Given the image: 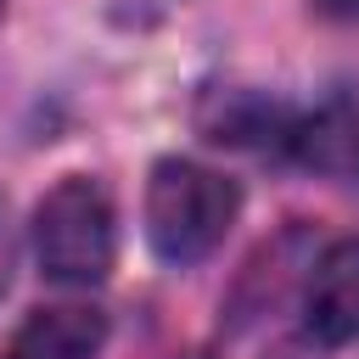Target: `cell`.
I'll list each match as a JSON object with an SVG mask.
<instances>
[{"mask_svg": "<svg viewBox=\"0 0 359 359\" xmlns=\"http://www.w3.org/2000/svg\"><path fill=\"white\" fill-rule=\"evenodd\" d=\"M241 191L208 163L191 157H157L146 174V241L163 264L185 269L202 264L236 224Z\"/></svg>", "mask_w": 359, "mask_h": 359, "instance_id": "6da1fadb", "label": "cell"}, {"mask_svg": "<svg viewBox=\"0 0 359 359\" xmlns=\"http://www.w3.org/2000/svg\"><path fill=\"white\" fill-rule=\"evenodd\" d=\"M28 241H34V258H39L45 280H56V286H95V280H107L112 258H118V219H112L107 191L90 174L56 180L39 196V208H34Z\"/></svg>", "mask_w": 359, "mask_h": 359, "instance_id": "7a4b0ae2", "label": "cell"}, {"mask_svg": "<svg viewBox=\"0 0 359 359\" xmlns=\"http://www.w3.org/2000/svg\"><path fill=\"white\" fill-rule=\"evenodd\" d=\"M303 320L320 342H359V236H342L314 258Z\"/></svg>", "mask_w": 359, "mask_h": 359, "instance_id": "3957f363", "label": "cell"}, {"mask_svg": "<svg viewBox=\"0 0 359 359\" xmlns=\"http://www.w3.org/2000/svg\"><path fill=\"white\" fill-rule=\"evenodd\" d=\"M303 168L325 174V180H359V107L331 101L320 112H303L286 123L280 140Z\"/></svg>", "mask_w": 359, "mask_h": 359, "instance_id": "277c9868", "label": "cell"}, {"mask_svg": "<svg viewBox=\"0 0 359 359\" xmlns=\"http://www.w3.org/2000/svg\"><path fill=\"white\" fill-rule=\"evenodd\" d=\"M107 342V314L95 303H45L17 325V359H95Z\"/></svg>", "mask_w": 359, "mask_h": 359, "instance_id": "5b68a950", "label": "cell"}, {"mask_svg": "<svg viewBox=\"0 0 359 359\" xmlns=\"http://www.w3.org/2000/svg\"><path fill=\"white\" fill-rule=\"evenodd\" d=\"M314 11L331 22H359V0H314Z\"/></svg>", "mask_w": 359, "mask_h": 359, "instance_id": "8992f818", "label": "cell"}, {"mask_svg": "<svg viewBox=\"0 0 359 359\" xmlns=\"http://www.w3.org/2000/svg\"><path fill=\"white\" fill-rule=\"evenodd\" d=\"M0 11H6V0H0Z\"/></svg>", "mask_w": 359, "mask_h": 359, "instance_id": "52a82bcc", "label": "cell"}, {"mask_svg": "<svg viewBox=\"0 0 359 359\" xmlns=\"http://www.w3.org/2000/svg\"><path fill=\"white\" fill-rule=\"evenodd\" d=\"M6 359H17V353H6Z\"/></svg>", "mask_w": 359, "mask_h": 359, "instance_id": "ba28073f", "label": "cell"}]
</instances>
